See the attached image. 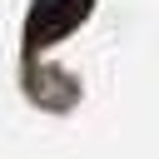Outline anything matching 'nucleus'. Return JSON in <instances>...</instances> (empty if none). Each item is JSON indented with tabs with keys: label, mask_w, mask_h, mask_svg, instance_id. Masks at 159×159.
<instances>
[{
	"label": "nucleus",
	"mask_w": 159,
	"mask_h": 159,
	"mask_svg": "<svg viewBox=\"0 0 159 159\" xmlns=\"http://www.w3.org/2000/svg\"><path fill=\"white\" fill-rule=\"evenodd\" d=\"M84 15H89V0H35V10H30V40L35 45L65 40Z\"/></svg>",
	"instance_id": "obj_1"
}]
</instances>
